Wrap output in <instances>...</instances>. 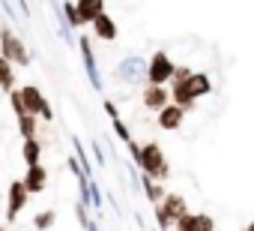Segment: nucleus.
I'll list each match as a JSON object with an SVG mask.
<instances>
[{
	"mask_svg": "<svg viewBox=\"0 0 254 231\" xmlns=\"http://www.w3.org/2000/svg\"><path fill=\"white\" fill-rule=\"evenodd\" d=\"M0 57L6 63H12V66H30V60H33L24 39L6 24H0Z\"/></svg>",
	"mask_w": 254,
	"mask_h": 231,
	"instance_id": "2",
	"label": "nucleus"
},
{
	"mask_svg": "<svg viewBox=\"0 0 254 231\" xmlns=\"http://www.w3.org/2000/svg\"><path fill=\"white\" fill-rule=\"evenodd\" d=\"M111 126H114V132H117V135H120L126 144H129V141H135V138H132V132H129V126H126L120 117H114V120H111Z\"/></svg>",
	"mask_w": 254,
	"mask_h": 231,
	"instance_id": "21",
	"label": "nucleus"
},
{
	"mask_svg": "<svg viewBox=\"0 0 254 231\" xmlns=\"http://www.w3.org/2000/svg\"><path fill=\"white\" fill-rule=\"evenodd\" d=\"M144 189H147V198L159 207L162 201H165V195H168V189H165V183H153L150 177H144Z\"/></svg>",
	"mask_w": 254,
	"mask_h": 231,
	"instance_id": "18",
	"label": "nucleus"
},
{
	"mask_svg": "<svg viewBox=\"0 0 254 231\" xmlns=\"http://www.w3.org/2000/svg\"><path fill=\"white\" fill-rule=\"evenodd\" d=\"M194 231H215V219L209 213H197V222H194Z\"/></svg>",
	"mask_w": 254,
	"mask_h": 231,
	"instance_id": "22",
	"label": "nucleus"
},
{
	"mask_svg": "<svg viewBox=\"0 0 254 231\" xmlns=\"http://www.w3.org/2000/svg\"><path fill=\"white\" fill-rule=\"evenodd\" d=\"M39 117L51 123V120H54V108H51V105H45V108H42V114H39Z\"/></svg>",
	"mask_w": 254,
	"mask_h": 231,
	"instance_id": "27",
	"label": "nucleus"
},
{
	"mask_svg": "<svg viewBox=\"0 0 254 231\" xmlns=\"http://www.w3.org/2000/svg\"><path fill=\"white\" fill-rule=\"evenodd\" d=\"M21 186L27 189V195L45 192V186H48V171H45V165H30L27 174L21 177Z\"/></svg>",
	"mask_w": 254,
	"mask_h": 231,
	"instance_id": "9",
	"label": "nucleus"
},
{
	"mask_svg": "<svg viewBox=\"0 0 254 231\" xmlns=\"http://www.w3.org/2000/svg\"><path fill=\"white\" fill-rule=\"evenodd\" d=\"M186 213H189L186 198H183V195H177V192H168V195H165V201L156 207L159 231H171V228H174V222H177L180 216H186Z\"/></svg>",
	"mask_w": 254,
	"mask_h": 231,
	"instance_id": "3",
	"label": "nucleus"
},
{
	"mask_svg": "<svg viewBox=\"0 0 254 231\" xmlns=\"http://www.w3.org/2000/svg\"><path fill=\"white\" fill-rule=\"evenodd\" d=\"M245 231H254V222H248V225H245Z\"/></svg>",
	"mask_w": 254,
	"mask_h": 231,
	"instance_id": "30",
	"label": "nucleus"
},
{
	"mask_svg": "<svg viewBox=\"0 0 254 231\" xmlns=\"http://www.w3.org/2000/svg\"><path fill=\"white\" fill-rule=\"evenodd\" d=\"M171 105H177V108H183L186 114H189V111H194V105H197V99H194V93H191V87H189V81H183V84H171Z\"/></svg>",
	"mask_w": 254,
	"mask_h": 231,
	"instance_id": "10",
	"label": "nucleus"
},
{
	"mask_svg": "<svg viewBox=\"0 0 254 231\" xmlns=\"http://www.w3.org/2000/svg\"><path fill=\"white\" fill-rule=\"evenodd\" d=\"M102 12H105V3H102V0H78V3H75V15H78L81 27H84V24H93Z\"/></svg>",
	"mask_w": 254,
	"mask_h": 231,
	"instance_id": "12",
	"label": "nucleus"
},
{
	"mask_svg": "<svg viewBox=\"0 0 254 231\" xmlns=\"http://www.w3.org/2000/svg\"><path fill=\"white\" fill-rule=\"evenodd\" d=\"M93 156H96V159H99V165H102V162H105V156H102V150H99V144H96V147H93Z\"/></svg>",
	"mask_w": 254,
	"mask_h": 231,
	"instance_id": "28",
	"label": "nucleus"
},
{
	"mask_svg": "<svg viewBox=\"0 0 254 231\" xmlns=\"http://www.w3.org/2000/svg\"><path fill=\"white\" fill-rule=\"evenodd\" d=\"M84 231H99V228H96V222H90V225H87Z\"/></svg>",
	"mask_w": 254,
	"mask_h": 231,
	"instance_id": "29",
	"label": "nucleus"
},
{
	"mask_svg": "<svg viewBox=\"0 0 254 231\" xmlns=\"http://www.w3.org/2000/svg\"><path fill=\"white\" fill-rule=\"evenodd\" d=\"M75 213H78V222H81V228H87V225L93 222V219L87 216V204H81V201H78V207H75Z\"/></svg>",
	"mask_w": 254,
	"mask_h": 231,
	"instance_id": "24",
	"label": "nucleus"
},
{
	"mask_svg": "<svg viewBox=\"0 0 254 231\" xmlns=\"http://www.w3.org/2000/svg\"><path fill=\"white\" fill-rule=\"evenodd\" d=\"M144 105H147L150 111L168 108V105H171V90H168V87H153V84H147V87H144Z\"/></svg>",
	"mask_w": 254,
	"mask_h": 231,
	"instance_id": "13",
	"label": "nucleus"
},
{
	"mask_svg": "<svg viewBox=\"0 0 254 231\" xmlns=\"http://www.w3.org/2000/svg\"><path fill=\"white\" fill-rule=\"evenodd\" d=\"M54 222H57V213H54V210H42V213L33 216V228H36V231H48Z\"/></svg>",
	"mask_w": 254,
	"mask_h": 231,
	"instance_id": "19",
	"label": "nucleus"
},
{
	"mask_svg": "<svg viewBox=\"0 0 254 231\" xmlns=\"http://www.w3.org/2000/svg\"><path fill=\"white\" fill-rule=\"evenodd\" d=\"M18 93H21V105H24V111L30 114V117H39L42 108L48 105L45 93H42L36 84H24V87H18Z\"/></svg>",
	"mask_w": 254,
	"mask_h": 231,
	"instance_id": "7",
	"label": "nucleus"
},
{
	"mask_svg": "<svg viewBox=\"0 0 254 231\" xmlns=\"http://www.w3.org/2000/svg\"><path fill=\"white\" fill-rule=\"evenodd\" d=\"M117 78L126 84H147V60L141 57H126L117 69Z\"/></svg>",
	"mask_w": 254,
	"mask_h": 231,
	"instance_id": "5",
	"label": "nucleus"
},
{
	"mask_svg": "<svg viewBox=\"0 0 254 231\" xmlns=\"http://www.w3.org/2000/svg\"><path fill=\"white\" fill-rule=\"evenodd\" d=\"M174 69H177V63L171 60V54H168V51H156V54L150 57V63H147V84H153V87L171 84Z\"/></svg>",
	"mask_w": 254,
	"mask_h": 231,
	"instance_id": "4",
	"label": "nucleus"
},
{
	"mask_svg": "<svg viewBox=\"0 0 254 231\" xmlns=\"http://www.w3.org/2000/svg\"><path fill=\"white\" fill-rule=\"evenodd\" d=\"M27 198H30V195H27V189L21 186V180H12L9 189H6V225L18 219V213L24 210Z\"/></svg>",
	"mask_w": 254,
	"mask_h": 231,
	"instance_id": "6",
	"label": "nucleus"
},
{
	"mask_svg": "<svg viewBox=\"0 0 254 231\" xmlns=\"http://www.w3.org/2000/svg\"><path fill=\"white\" fill-rule=\"evenodd\" d=\"M189 87H191V93H194V99H200V96H206V93H212V78H209L206 72H194V75L189 78Z\"/></svg>",
	"mask_w": 254,
	"mask_h": 231,
	"instance_id": "15",
	"label": "nucleus"
},
{
	"mask_svg": "<svg viewBox=\"0 0 254 231\" xmlns=\"http://www.w3.org/2000/svg\"><path fill=\"white\" fill-rule=\"evenodd\" d=\"M0 231H6V225H3V222H0Z\"/></svg>",
	"mask_w": 254,
	"mask_h": 231,
	"instance_id": "31",
	"label": "nucleus"
},
{
	"mask_svg": "<svg viewBox=\"0 0 254 231\" xmlns=\"http://www.w3.org/2000/svg\"><path fill=\"white\" fill-rule=\"evenodd\" d=\"M93 36L102 39V42H114V39H117V21H114L108 12H102V15L93 21Z\"/></svg>",
	"mask_w": 254,
	"mask_h": 231,
	"instance_id": "14",
	"label": "nucleus"
},
{
	"mask_svg": "<svg viewBox=\"0 0 254 231\" xmlns=\"http://www.w3.org/2000/svg\"><path fill=\"white\" fill-rule=\"evenodd\" d=\"M126 147H129V153H132V159H135V165H138V159H141V144H138V141H129Z\"/></svg>",
	"mask_w": 254,
	"mask_h": 231,
	"instance_id": "25",
	"label": "nucleus"
},
{
	"mask_svg": "<svg viewBox=\"0 0 254 231\" xmlns=\"http://www.w3.org/2000/svg\"><path fill=\"white\" fill-rule=\"evenodd\" d=\"M0 90H3V93L15 90V66L6 63L3 57H0Z\"/></svg>",
	"mask_w": 254,
	"mask_h": 231,
	"instance_id": "17",
	"label": "nucleus"
},
{
	"mask_svg": "<svg viewBox=\"0 0 254 231\" xmlns=\"http://www.w3.org/2000/svg\"><path fill=\"white\" fill-rule=\"evenodd\" d=\"M78 48H81V60H84V69H87L90 87H93V90H102V75H99V69H96V57H93L90 36H81V39H78Z\"/></svg>",
	"mask_w": 254,
	"mask_h": 231,
	"instance_id": "8",
	"label": "nucleus"
},
{
	"mask_svg": "<svg viewBox=\"0 0 254 231\" xmlns=\"http://www.w3.org/2000/svg\"><path fill=\"white\" fill-rule=\"evenodd\" d=\"M183 120H186V111L183 108H177V105H168V108H162L159 111V129H165V132H177L180 126H183Z\"/></svg>",
	"mask_w": 254,
	"mask_h": 231,
	"instance_id": "11",
	"label": "nucleus"
},
{
	"mask_svg": "<svg viewBox=\"0 0 254 231\" xmlns=\"http://www.w3.org/2000/svg\"><path fill=\"white\" fill-rule=\"evenodd\" d=\"M60 9H63V12H66V24H69V27H75V30H78V27H81V21H78V15H75V3H63V6H60Z\"/></svg>",
	"mask_w": 254,
	"mask_h": 231,
	"instance_id": "23",
	"label": "nucleus"
},
{
	"mask_svg": "<svg viewBox=\"0 0 254 231\" xmlns=\"http://www.w3.org/2000/svg\"><path fill=\"white\" fill-rule=\"evenodd\" d=\"M21 156H24L27 168H30V165H39V156H42V141H39V138H30V141H24V147H21Z\"/></svg>",
	"mask_w": 254,
	"mask_h": 231,
	"instance_id": "16",
	"label": "nucleus"
},
{
	"mask_svg": "<svg viewBox=\"0 0 254 231\" xmlns=\"http://www.w3.org/2000/svg\"><path fill=\"white\" fill-rule=\"evenodd\" d=\"M194 222H197V213H186V216H180L177 222H174V231H194Z\"/></svg>",
	"mask_w": 254,
	"mask_h": 231,
	"instance_id": "20",
	"label": "nucleus"
},
{
	"mask_svg": "<svg viewBox=\"0 0 254 231\" xmlns=\"http://www.w3.org/2000/svg\"><path fill=\"white\" fill-rule=\"evenodd\" d=\"M102 105H105V111H108V114H111V120H114V117H120V111H117V105H114V102H111V99H105V102H102Z\"/></svg>",
	"mask_w": 254,
	"mask_h": 231,
	"instance_id": "26",
	"label": "nucleus"
},
{
	"mask_svg": "<svg viewBox=\"0 0 254 231\" xmlns=\"http://www.w3.org/2000/svg\"><path fill=\"white\" fill-rule=\"evenodd\" d=\"M138 168H141L144 177H150L153 183H165V180L171 177V168H168V159H165V150H162L159 141H144V144H141Z\"/></svg>",
	"mask_w": 254,
	"mask_h": 231,
	"instance_id": "1",
	"label": "nucleus"
}]
</instances>
